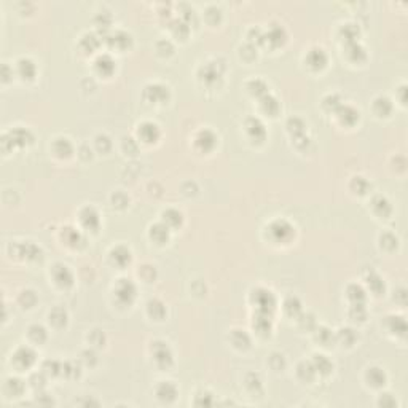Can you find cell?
<instances>
[{
	"label": "cell",
	"mask_w": 408,
	"mask_h": 408,
	"mask_svg": "<svg viewBox=\"0 0 408 408\" xmlns=\"http://www.w3.org/2000/svg\"><path fill=\"white\" fill-rule=\"evenodd\" d=\"M268 238L276 244H285L293 238V227L284 219H278L270 223V227L266 228Z\"/></svg>",
	"instance_id": "6da1fadb"
},
{
	"label": "cell",
	"mask_w": 408,
	"mask_h": 408,
	"mask_svg": "<svg viewBox=\"0 0 408 408\" xmlns=\"http://www.w3.org/2000/svg\"><path fill=\"white\" fill-rule=\"evenodd\" d=\"M251 300L254 306L257 308V312H263V314H271L276 306V298H274L273 292L268 289H255L251 295Z\"/></svg>",
	"instance_id": "7a4b0ae2"
},
{
	"label": "cell",
	"mask_w": 408,
	"mask_h": 408,
	"mask_svg": "<svg viewBox=\"0 0 408 408\" xmlns=\"http://www.w3.org/2000/svg\"><path fill=\"white\" fill-rule=\"evenodd\" d=\"M35 362V353L34 349L29 346H21L15 351V354L11 356V363L18 370H26L29 368L32 363Z\"/></svg>",
	"instance_id": "3957f363"
},
{
	"label": "cell",
	"mask_w": 408,
	"mask_h": 408,
	"mask_svg": "<svg viewBox=\"0 0 408 408\" xmlns=\"http://www.w3.org/2000/svg\"><path fill=\"white\" fill-rule=\"evenodd\" d=\"M136 297V287L128 279H120L115 285V298L121 305H129Z\"/></svg>",
	"instance_id": "277c9868"
},
{
	"label": "cell",
	"mask_w": 408,
	"mask_h": 408,
	"mask_svg": "<svg viewBox=\"0 0 408 408\" xmlns=\"http://www.w3.org/2000/svg\"><path fill=\"white\" fill-rule=\"evenodd\" d=\"M152 354H153V360L159 367V368H168L172 363V354L171 349L168 348V344L163 341H155L152 343Z\"/></svg>",
	"instance_id": "5b68a950"
},
{
	"label": "cell",
	"mask_w": 408,
	"mask_h": 408,
	"mask_svg": "<svg viewBox=\"0 0 408 408\" xmlns=\"http://www.w3.org/2000/svg\"><path fill=\"white\" fill-rule=\"evenodd\" d=\"M51 276H53L56 285H59L61 289H67V287L74 284L72 271H70L66 265L56 263L53 268H51Z\"/></svg>",
	"instance_id": "8992f818"
},
{
	"label": "cell",
	"mask_w": 408,
	"mask_h": 408,
	"mask_svg": "<svg viewBox=\"0 0 408 408\" xmlns=\"http://www.w3.org/2000/svg\"><path fill=\"white\" fill-rule=\"evenodd\" d=\"M305 62L308 64V67L312 70H321L327 64V54L322 48H311L308 51V54L305 57Z\"/></svg>",
	"instance_id": "52a82bcc"
},
{
	"label": "cell",
	"mask_w": 408,
	"mask_h": 408,
	"mask_svg": "<svg viewBox=\"0 0 408 408\" xmlns=\"http://www.w3.org/2000/svg\"><path fill=\"white\" fill-rule=\"evenodd\" d=\"M244 128H246V132H247V136L251 137L252 140H263L265 136H266V131H265V126L263 123L258 120V118H255V117H251V118H247L246 120V123H244Z\"/></svg>",
	"instance_id": "ba28073f"
},
{
	"label": "cell",
	"mask_w": 408,
	"mask_h": 408,
	"mask_svg": "<svg viewBox=\"0 0 408 408\" xmlns=\"http://www.w3.org/2000/svg\"><path fill=\"white\" fill-rule=\"evenodd\" d=\"M215 142H217L215 134H214L212 131H209V129L200 131V132L196 134V137H195V145H196L200 150H203V152L212 150L214 147H215Z\"/></svg>",
	"instance_id": "9c48e42d"
},
{
	"label": "cell",
	"mask_w": 408,
	"mask_h": 408,
	"mask_svg": "<svg viewBox=\"0 0 408 408\" xmlns=\"http://www.w3.org/2000/svg\"><path fill=\"white\" fill-rule=\"evenodd\" d=\"M137 134H139L140 140H144L147 144H152L159 137V129L155 123H152V121H144V123L139 126Z\"/></svg>",
	"instance_id": "30bf717a"
},
{
	"label": "cell",
	"mask_w": 408,
	"mask_h": 408,
	"mask_svg": "<svg viewBox=\"0 0 408 408\" xmlns=\"http://www.w3.org/2000/svg\"><path fill=\"white\" fill-rule=\"evenodd\" d=\"M145 98L150 102H163L164 99H168L169 91L164 85H159V83H153V85H149L145 88Z\"/></svg>",
	"instance_id": "8fae6325"
},
{
	"label": "cell",
	"mask_w": 408,
	"mask_h": 408,
	"mask_svg": "<svg viewBox=\"0 0 408 408\" xmlns=\"http://www.w3.org/2000/svg\"><path fill=\"white\" fill-rule=\"evenodd\" d=\"M80 223L86 230H96L99 227V215L93 207H83L80 210Z\"/></svg>",
	"instance_id": "7c38bea8"
},
{
	"label": "cell",
	"mask_w": 408,
	"mask_h": 408,
	"mask_svg": "<svg viewBox=\"0 0 408 408\" xmlns=\"http://www.w3.org/2000/svg\"><path fill=\"white\" fill-rule=\"evenodd\" d=\"M16 69H18V75L21 76L23 80H32L37 72L34 61H30L29 57H21V59L18 61Z\"/></svg>",
	"instance_id": "4fadbf2b"
},
{
	"label": "cell",
	"mask_w": 408,
	"mask_h": 408,
	"mask_svg": "<svg viewBox=\"0 0 408 408\" xmlns=\"http://www.w3.org/2000/svg\"><path fill=\"white\" fill-rule=\"evenodd\" d=\"M336 115L343 125L353 126L357 120H359V112L351 105H340L336 108Z\"/></svg>",
	"instance_id": "5bb4252c"
},
{
	"label": "cell",
	"mask_w": 408,
	"mask_h": 408,
	"mask_svg": "<svg viewBox=\"0 0 408 408\" xmlns=\"http://www.w3.org/2000/svg\"><path fill=\"white\" fill-rule=\"evenodd\" d=\"M372 209L376 215L382 217V219H386V217L391 215V212H392L391 203H389L384 196H375L372 201Z\"/></svg>",
	"instance_id": "9a60e30c"
},
{
	"label": "cell",
	"mask_w": 408,
	"mask_h": 408,
	"mask_svg": "<svg viewBox=\"0 0 408 408\" xmlns=\"http://www.w3.org/2000/svg\"><path fill=\"white\" fill-rule=\"evenodd\" d=\"M156 395H158V399L163 402H172L177 395V387L172 384L171 381H163L161 384H158V387H156Z\"/></svg>",
	"instance_id": "2e32d148"
},
{
	"label": "cell",
	"mask_w": 408,
	"mask_h": 408,
	"mask_svg": "<svg viewBox=\"0 0 408 408\" xmlns=\"http://www.w3.org/2000/svg\"><path fill=\"white\" fill-rule=\"evenodd\" d=\"M8 139H10V142H11L13 147L15 145L23 147V145L30 142L32 136H30V132L27 129H24V128H15V129L8 134Z\"/></svg>",
	"instance_id": "e0dca14e"
},
{
	"label": "cell",
	"mask_w": 408,
	"mask_h": 408,
	"mask_svg": "<svg viewBox=\"0 0 408 408\" xmlns=\"http://www.w3.org/2000/svg\"><path fill=\"white\" fill-rule=\"evenodd\" d=\"M110 258L117 266H126L131 261V252L125 246H117L110 252Z\"/></svg>",
	"instance_id": "ac0fdd59"
},
{
	"label": "cell",
	"mask_w": 408,
	"mask_h": 408,
	"mask_svg": "<svg viewBox=\"0 0 408 408\" xmlns=\"http://www.w3.org/2000/svg\"><path fill=\"white\" fill-rule=\"evenodd\" d=\"M51 149H53L54 155L59 156V158H69L70 153H72V144L69 142V139L66 137H57L54 139L53 145H51Z\"/></svg>",
	"instance_id": "d6986e66"
},
{
	"label": "cell",
	"mask_w": 408,
	"mask_h": 408,
	"mask_svg": "<svg viewBox=\"0 0 408 408\" xmlns=\"http://www.w3.org/2000/svg\"><path fill=\"white\" fill-rule=\"evenodd\" d=\"M18 255H23L26 260H40L42 251L32 242H24V244L18 246Z\"/></svg>",
	"instance_id": "ffe728a7"
},
{
	"label": "cell",
	"mask_w": 408,
	"mask_h": 408,
	"mask_svg": "<svg viewBox=\"0 0 408 408\" xmlns=\"http://www.w3.org/2000/svg\"><path fill=\"white\" fill-rule=\"evenodd\" d=\"M254 329L257 330L260 335L270 333L271 332V314L257 312V316L254 317Z\"/></svg>",
	"instance_id": "44dd1931"
},
{
	"label": "cell",
	"mask_w": 408,
	"mask_h": 408,
	"mask_svg": "<svg viewBox=\"0 0 408 408\" xmlns=\"http://www.w3.org/2000/svg\"><path fill=\"white\" fill-rule=\"evenodd\" d=\"M285 40V30L280 26H273L268 30V34H265V42L271 43V47H279Z\"/></svg>",
	"instance_id": "7402d4cb"
},
{
	"label": "cell",
	"mask_w": 408,
	"mask_h": 408,
	"mask_svg": "<svg viewBox=\"0 0 408 408\" xmlns=\"http://www.w3.org/2000/svg\"><path fill=\"white\" fill-rule=\"evenodd\" d=\"M260 107H261V110H263L265 113H268V115H271V117H274V115L279 112V102L271 94L261 96L260 98Z\"/></svg>",
	"instance_id": "603a6c76"
},
{
	"label": "cell",
	"mask_w": 408,
	"mask_h": 408,
	"mask_svg": "<svg viewBox=\"0 0 408 408\" xmlns=\"http://www.w3.org/2000/svg\"><path fill=\"white\" fill-rule=\"evenodd\" d=\"M169 236V227H166L164 223H155L150 228V238L152 241H155L156 244H163V242L168 241Z\"/></svg>",
	"instance_id": "cb8c5ba5"
},
{
	"label": "cell",
	"mask_w": 408,
	"mask_h": 408,
	"mask_svg": "<svg viewBox=\"0 0 408 408\" xmlns=\"http://www.w3.org/2000/svg\"><path fill=\"white\" fill-rule=\"evenodd\" d=\"M94 67L101 75H110L113 72V69H115V62H113V59L110 56L102 54V56L98 57V59H96Z\"/></svg>",
	"instance_id": "d4e9b609"
},
{
	"label": "cell",
	"mask_w": 408,
	"mask_h": 408,
	"mask_svg": "<svg viewBox=\"0 0 408 408\" xmlns=\"http://www.w3.org/2000/svg\"><path fill=\"white\" fill-rule=\"evenodd\" d=\"M346 56L349 57L351 61H354V62H359V61H363L365 59V50H363V47L360 43H357V42H349L346 43Z\"/></svg>",
	"instance_id": "484cf974"
},
{
	"label": "cell",
	"mask_w": 408,
	"mask_h": 408,
	"mask_svg": "<svg viewBox=\"0 0 408 408\" xmlns=\"http://www.w3.org/2000/svg\"><path fill=\"white\" fill-rule=\"evenodd\" d=\"M312 365L316 368V373L319 375H329L332 372V368H333V363H332L327 357L322 356V354H316L312 357Z\"/></svg>",
	"instance_id": "4316f807"
},
{
	"label": "cell",
	"mask_w": 408,
	"mask_h": 408,
	"mask_svg": "<svg viewBox=\"0 0 408 408\" xmlns=\"http://www.w3.org/2000/svg\"><path fill=\"white\" fill-rule=\"evenodd\" d=\"M367 381H368V384H372L373 387H380L386 382V375L381 368L372 367V368H368V372H367Z\"/></svg>",
	"instance_id": "83f0119b"
},
{
	"label": "cell",
	"mask_w": 408,
	"mask_h": 408,
	"mask_svg": "<svg viewBox=\"0 0 408 408\" xmlns=\"http://www.w3.org/2000/svg\"><path fill=\"white\" fill-rule=\"evenodd\" d=\"M297 375H298V378L302 380V381H308L309 382V381L314 380L316 368H314V365H312L311 362H302L297 367Z\"/></svg>",
	"instance_id": "f1b7e54d"
},
{
	"label": "cell",
	"mask_w": 408,
	"mask_h": 408,
	"mask_svg": "<svg viewBox=\"0 0 408 408\" xmlns=\"http://www.w3.org/2000/svg\"><path fill=\"white\" fill-rule=\"evenodd\" d=\"M147 311L153 319H163L166 314V306L163 302H159L158 298H153L147 303Z\"/></svg>",
	"instance_id": "f546056e"
},
{
	"label": "cell",
	"mask_w": 408,
	"mask_h": 408,
	"mask_svg": "<svg viewBox=\"0 0 408 408\" xmlns=\"http://www.w3.org/2000/svg\"><path fill=\"white\" fill-rule=\"evenodd\" d=\"M163 223L166 227L174 228L182 223V214L177 209H168L163 212Z\"/></svg>",
	"instance_id": "4dcf8cb0"
},
{
	"label": "cell",
	"mask_w": 408,
	"mask_h": 408,
	"mask_svg": "<svg viewBox=\"0 0 408 408\" xmlns=\"http://www.w3.org/2000/svg\"><path fill=\"white\" fill-rule=\"evenodd\" d=\"M5 391L11 397H19L24 392V382L18 378H8L5 381Z\"/></svg>",
	"instance_id": "1f68e13d"
},
{
	"label": "cell",
	"mask_w": 408,
	"mask_h": 408,
	"mask_svg": "<svg viewBox=\"0 0 408 408\" xmlns=\"http://www.w3.org/2000/svg\"><path fill=\"white\" fill-rule=\"evenodd\" d=\"M48 317H50V324L54 325L56 329H61L67 324V312L62 308H54L50 312Z\"/></svg>",
	"instance_id": "d6a6232c"
},
{
	"label": "cell",
	"mask_w": 408,
	"mask_h": 408,
	"mask_svg": "<svg viewBox=\"0 0 408 408\" xmlns=\"http://www.w3.org/2000/svg\"><path fill=\"white\" fill-rule=\"evenodd\" d=\"M373 110L380 115V117H387L392 110V104L387 98H376L373 102Z\"/></svg>",
	"instance_id": "836d02e7"
},
{
	"label": "cell",
	"mask_w": 408,
	"mask_h": 408,
	"mask_svg": "<svg viewBox=\"0 0 408 408\" xmlns=\"http://www.w3.org/2000/svg\"><path fill=\"white\" fill-rule=\"evenodd\" d=\"M346 292H348V298L353 302V305H362V302L365 300V292L357 284H351Z\"/></svg>",
	"instance_id": "e575fe53"
},
{
	"label": "cell",
	"mask_w": 408,
	"mask_h": 408,
	"mask_svg": "<svg viewBox=\"0 0 408 408\" xmlns=\"http://www.w3.org/2000/svg\"><path fill=\"white\" fill-rule=\"evenodd\" d=\"M231 343L234 344L236 348L239 349H246L249 344H251V338L246 333L244 330H233L231 333Z\"/></svg>",
	"instance_id": "d590c367"
},
{
	"label": "cell",
	"mask_w": 408,
	"mask_h": 408,
	"mask_svg": "<svg viewBox=\"0 0 408 408\" xmlns=\"http://www.w3.org/2000/svg\"><path fill=\"white\" fill-rule=\"evenodd\" d=\"M247 89H249V93L254 94V96H265L266 91H268V86H266V83L263 80H260V78H254L247 83Z\"/></svg>",
	"instance_id": "8d00e7d4"
},
{
	"label": "cell",
	"mask_w": 408,
	"mask_h": 408,
	"mask_svg": "<svg viewBox=\"0 0 408 408\" xmlns=\"http://www.w3.org/2000/svg\"><path fill=\"white\" fill-rule=\"evenodd\" d=\"M27 335L29 338L34 343H43L45 340H47V330H45L42 325H30L29 330H27Z\"/></svg>",
	"instance_id": "74e56055"
},
{
	"label": "cell",
	"mask_w": 408,
	"mask_h": 408,
	"mask_svg": "<svg viewBox=\"0 0 408 408\" xmlns=\"http://www.w3.org/2000/svg\"><path fill=\"white\" fill-rule=\"evenodd\" d=\"M287 128H289V131L295 137L302 136V134L305 132V123H303V120L298 118V117H292V118L287 120Z\"/></svg>",
	"instance_id": "f35d334b"
},
{
	"label": "cell",
	"mask_w": 408,
	"mask_h": 408,
	"mask_svg": "<svg viewBox=\"0 0 408 408\" xmlns=\"http://www.w3.org/2000/svg\"><path fill=\"white\" fill-rule=\"evenodd\" d=\"M62 239L66 241V244H69V246H76L81 241V236L76 230L67 227V228H64V231H62Z\"/></svg>",
	"instance_id": "ab89813d"
},
{
	"label": "cell",
	"mask_w": 408,
	"mask_h": 408,
	"mask_svg": "<svg viewBox=\"0 0 408 408\" xmlns=\"http://www.w3.org/2000/svg\"><path fill=\"white\" fill-rule=\"evenodd\" d=\"M18 302L23 305V308H32L37 302V295L34 290H23L19 293Z\"/></svg>",
	"instance_id": "60d3db41"
},
{
	"label": "cell",
	"mask_w": 408,
	"mask_h": 408,
	"mask_svg": "<svg viewBox=\"0 0 408 408\" xmlns=\"http://www.w3.org/2000/svg\"><path fill=\"white\" fill-rule=\"evenodd\" d=\"M284 309H285V312L289 316H298V312H300V309H302V305H300V302H298V298H295V297H289L284 302Z\"/></svg>",
	"instance_id": "b9f144b4"
},
{
	"label": "cell",
	"mask_w": 408,
	"mask_h": 408,
	"mask_svg": "<svg viewBox=\"0 0 408 408\" xmlns=\"http://www.w3.org/2000/svg\"><path fill=\"white\" fill-rule=\"evenodd\" d=\"M201 72H203L204 81H207V83L215 81L220 76V70L217 69V66H212V64H207V66H204L201 69Z\"/></svg>",
	"instance_id": "7bdbcfd3"
},
{
	"label": "cell",
	"mask_w": 408,
	"mask_h": 408,
	"mask_svg": "<svg viewBox=\"0 0 408 408\" xmlns=\"http://www.w3.org/2000/svg\"><path fill=\"white\" fill-rule=\"evenodd\" d=\"M336 340L340 341V343H343V344H346V346H353V343L356 341V333H354V330H351V329H341L340 332H338Z\"/></svg>",
	"instance_id": "ee69618b"
},
{
	"label": "cell",
	"mask_w": 408,
	"mask_h": 408,
	"mask_svg": "<svg viewBox=\"0 0 408 408\" xmlns=\"http://www.w3.org/2000/svg\"><path fill=\"white\" fill-rule=\"evenodd\" d=\"M246 387H247L252 394L258 392L260 389H261V380H260V376H258L257 373H249V375L246 376Z\"/></svg>",
	"instance_id": "f6af8a7d"
},
{
	"label": "cell",
	"mask_w": 408,
	"mask_h": 408,
	"mask_svg": "<svg viewBox=\"0 0 408 408\" xmlns=\"http://www.w3.org/2000/svg\"><path fill=\"white\" fill-rule=\"evenodd\" d=\"M129 43H131V35H129V34H126V32H123V30L115 32L113 40H112V45H113V47H118V48H126Z\"/></svg>",
	"instance_id": "bcb514c9"
},
{
	"label": "cell",
	"mask_w": 408,
	"mask_h": 408,
	"mask_svg": "<svg viewBox=\"0 0 408 408\" xmlns=\"http://www.w3.org/2000/svg\"><path fill=\"white\" fill-rule=\"evenodd\" d=\"M341 34L346 38V43L349 42H356L357 34H359V27L356 24H344L341 27Z\"/></svg>",
	"instance_id": "7dc6e473"
},
{
	"label": "cell",
	"mask_w": 408,
	"mask_h": 408,
	"mask_svg": "<svg viewBox=\"0 0 408 408\" xmlns=\"http://www.w3.org/2000/svg\"><path fill=\"white\" fill-rule=\"evenodd\" d=\"M316 340H317V343H321L322 346H329L332 340H333V335H332V332L329 329L319 327L316 332Z\"/></svg>",
	"instance_id": "c3c4849f"
},
{
	"label": "cell",
	"mask_w": 408,
	"mask_h": 408,
	"mask_svg": "<svg viewBox=\"0 0 408 408\" xmlns=\"http://www.w3.org/2000/svg\"><path fill=\"white\" fill-rule=\"evenodd\" d=\"M368 188V182L365 180L363 177H354L353 178V182H351V190H354V193H359V195H363L367 191Z\"/></svg>",
	"instance_id": "681fc988"
},
{
	"label": "cell",
	"mask_w": 408,
	"mask_h": 408,
	"mask_svg": "<svg viewBox=\"0 0 408 408\" xmlns=\"http://www.w3.org/2000/svg\"><path fill=\"white\" fill-rule=\"evenodd\" d=\"M381 247H384L387 249V251H394L395 247H397V238L392 234V233H384V234H381Z\"/></svg>",
	"instance_id": "f907efd6"
},
{
	"label": "cell",
	"mask_w": 408,
	"mask_h": 408,
	"mask_svg": "<svg viewBox=\"0 0 408 408\" xmlns=\"http://www.w3.org/2000/svg\"><path fill=\"white\" fill-rule=\"evenodd\" d=\"M368 285H370V289H372L376 295H380V293L384 290V282L381 280L380 276H376V274H372V276H368Z\"/></svg>",
	"instance_id": "816d5d0a"
},
{
	"label": "cell",
	"mask_w": 408,
	"mask_h": 408,
	"mask_svg": "<svg viewBox=\"0 0 408 408\" xmlns=\"http://www.w3.org/2000/svg\"><path fill=\"white\" fill-rule=\"evenodd\" d=\"M96 149H98L99 152L102 153H105L110 150V147H112V142H110V139H108L107 136H104V134H99L98 137H96Z\"/></svg>",
	"instance_id": "f5cc1de1"
},
{
	"label": "cell",
	"mask_w": 408,
	"mask_h": 408,
	"mask_svg": "<svg viewBox=\"0 0 408 408\" xmlns=\"http://www.w3.org/2000/svg\"><path fill=\"white\" fill-rule=\"evenodd\" d=\"M155 266H150V265H144L142 268L139 270V276L142 278L145 282H152L153 279H155Z\"/></svg>",
	"instance_id": "db71d44e"
},
{
	"label": "cell",
	"mask_w": 408,
	"mask_h": 408,
	"mask_svg": "<svg viewBox=\"0 0 408 408\" xmlns=\"http://www.w3.org/2000/svg\"><path fill=\"white\" fill-rule=\"evenodd\" d=\"M349 316L354 319V321H363L365 319V309H363L362 305H353L351 306Z\"/></svg>",
	"instance_id": "11a10c76"
},
{
	"label": "cell",
	"mask_w": 408,
	"mask_h": 408,
	"mask_svg": "<svg viewBox=\"0 0 408 408\" xmlns=\"http://www.w3.org/2000/svg\"><path fill=\"white\" fill-rule=\"evenodd\" d=\"M88 340L94 346H102V343H104V333H102L101 330H93L91 333L88 335Z\"/></svg>",
	"instance_id": "9f6ffc18"
},
{
	"label": "cell",
	"mask_w": 408,
	"mask_h": 408,
	"mask_svg": "<svg viewBox=\"0 0 408 408\" xmlns=\"http://www.w3.org/2000/svg\"><path fill=\"white\" fill-rule=\"evenodd\" d=\"M156 50L159 51V54H169L172 51V45L168 40H161L156 43Z\"/></svg>",
	"instance_id": "6f0895ef"
},
{
	"label": "cell",
	"mask_w": 408,
	"mask_h": 408,
	"mask_svg": "<svg viewBox=\"0 0 408 408\" xmlns=\"http://www.w3.org/2000/svg\"><path fill=\"white\" fill-rule=\"evenodd\" d=\"M112 201H113V206H118V207H123L125 204H128V198L123 195V193H115L113 196H112Z\"/></svg>",
	"instance_id": "680465c9"
},
{
	"label": "cell",
	"mask_w": 408,
	"mask_h": 408,
	"mask_svg": "<svg viewBox=\"0 0 408 408\" xmlns=\"http://www.w3.org/2000/svg\"><path fill=\"white\" fill-rule=\"evenodd\" d=\"M123 149L128 150V153H134V152L137 150V145H136V142H134L131 137H125L123 139Z\"/></svg>",
	"instance_id": "91938a15"
},
{
	"label": "cell",
	"mask_w": 408,
	"mask_h": 408,
	"mask_svg": "<svg viewBox=\"0 0 408 408\" xmlns=\"http://www.w3.org/2000/svg\"><path fill=\"white\" fill-rule=\"evenodd\" d=\"M30 382H32V386L34 387H40V386H43V372H40V373H34L30 376V380H29Z\"/></svg>",
	"instance_id": "94428289"
},
{
	"label": "cell",
	"mask_w": 408,
	"mask_h": 408,
	"mask_svg": "<svg viewBox=\"0 0 408 408\" xmlns=\"http://www.w3.org/2000/svg\"><path fill=\"white\" fill-rule=\"evenodd\" d=\"M83 357V362L86 363V365H93V363L96 362V354L93 353V351H85V353L81 354Z\"/></svg>",
	"instance_id": "6125c7cd"
},
{
	"label": "cell",
	"mask_w": 408,
	"mask_h": 408,
	"mask_svg": "<svg viewBox=\"0 0 408 408\" xmlns=\"http://www.w3.org/2000/svg\"><path fill=\"white\" fill-rule=\"evenodd\" d=\"M8 78H10V76H8V66H6V64H5V66L2 67V80H3V81H6Z\"/></svg>",
	"instance_id": "be15d7a7"
}]
</instances>
